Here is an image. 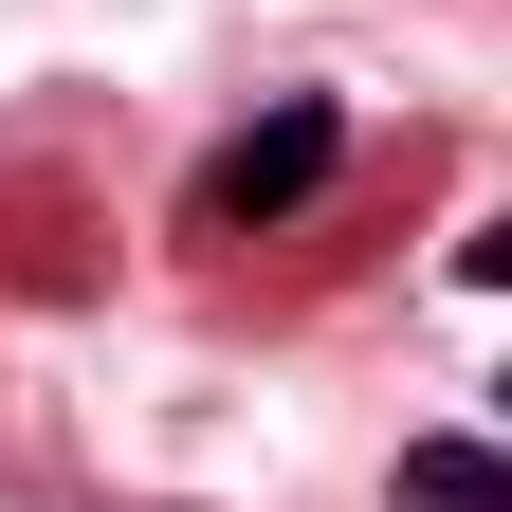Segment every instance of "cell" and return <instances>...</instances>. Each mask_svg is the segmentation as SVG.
<instances>
[{"label": "cell", "instance_id": "7a4b0ae2", "mask_svg": "<svg viewBox=\"0 0 512 512\" xmlns=\"http://www.w3.org/2000/svg\"><path fill=\"white\" fill-rule=\"evenodd\" d=\"M384 512H512V439H403Z\"/></svg>", "mask_w": 512, "mask_h": 512}, {"label": "cell", "instance_id": "6da1fadb", "mask_svg": "<svg viewBox=\"0 0 512 512\" xmlns=\"http://www.w3.org/2000/svg\"><path fill=\"white\" fill-rule=\"evenodd\" d=\"M330 165H348V110H330V92L256 110L238 147L202 165V238H275V220H311V202H330Z\"/></svg>", "mask_w": 512, "mask_h": 512}, {"label": "cell", "instance_id": "277c9868", "mask_svg": "<svg viewBox=\"0 0 512 512\" xmlns=\"http://www.w3.org/2000/svg\"><path fill=\"white\" fill-rule=\"evenodd\" d=\"M494 421H512V384H494Z\"/></svg>", "mask_w": 512, "mask_h": 512}, {"label": "cell", "instance_id": "3957f363", "mask_svg": "<svg viewBox=\"0 0 512 512\" xmlns=\"http://www.w3.org/2000/svg\"><path fill=\"white\" fill-rule=\"evenodd\" d=\"M458 275H476V293H512V220H494V238H458Z\"/></svg>", "mask_w": 512, "mask_h": 512}]
</instances>
